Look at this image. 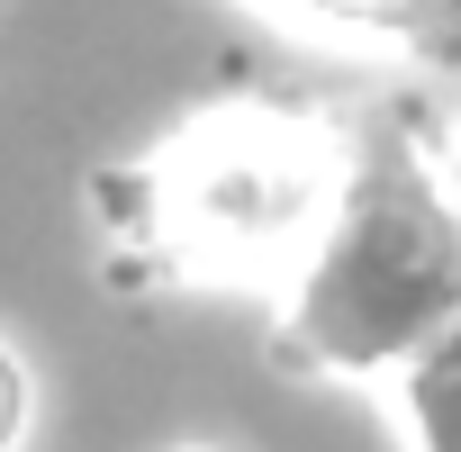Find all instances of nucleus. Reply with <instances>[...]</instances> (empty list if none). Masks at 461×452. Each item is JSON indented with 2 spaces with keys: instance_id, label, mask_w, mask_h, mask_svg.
I'll use <instances>...</instances> for the list:
<instances>
[{
  "instance_id": "nucleus-5",
  "label": "nucleus",
  "mask_w": 461,
  "mask_h": 452,
  "mask_svg": "<svg viewBox=\"0 0 461 452\" xmlns=\"http://www.w3.org/2000/svg\"><path fill=\"white\" fill-rule=\"evenodd\" d=\"M28 434V371H19V353L0 344V452H10Z\"/></svg>"
},
{
  "instance_id": "nucleus-4",
  "label": "nucleus",
  "mask_w": 461,
  "mask_h": 452,
  "mask_svg": "<svg viewBox=\"0 0 461 452\" xmlns=\"http://www.w3.org/2000/svg\"><path fill=\"white\" fill-rule=\"evenodd\" d=\"M398 407L416 425V452H461V317L398 371Z\"/></svg>"
},
{
  "instance_id": "nucleus-1",
  "label": "nucleus",
  "mask_w": 461,
  "mask_h": 452,
  "mask_svg": "<svg viewBox=\"0 0 461 452\" xmlns=\"http://www.w3.org/2000/svg\"><path fill=\"white\" fill-rule=\"evenodd\" d=\"M353 136L317 109L281 100H208L145 163L100 172V217L145 281H217V290H299L326 226L353 190Z\"/></svg>"
},
{
  "instance_id": "nucleus-3",
  "label": "nucleus",
  "mask_w": 461,
  "mask_h": 452,
  "mask_svg": "<svg viewBox=\"0 0 461 452\" xmlns=\"http://www.w3.org/2000/svg\"><path fill=\"white\" fill-rule=\"evenodd\" d=\"M254 10L362 46V55H407V64H461V0H254Z\"/></svg>"
},
{
  "instance_id": "nucleus-2",
  "label": "nucleus",
  "mask_w": 461,
  "mask_h": 452,
  "mask_svg": "<svg viewBox=\"0 0 461 452\" xmlns=\"http://www.w3.org/2000/svg\"><path fill=\"white\" fill-rule=\"evenodd\" d=\"M461 317V217L425 172H353L317 263L290 290V344L317 371H407Z\"/></svg>"
}]
</instances>
